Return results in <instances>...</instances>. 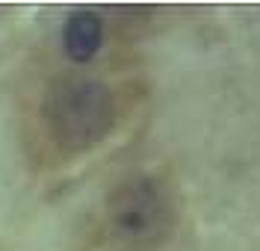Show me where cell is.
<instances>
[{"mask_svg": "<svg viewBox=\"0 0 260 251\" xmlns=\"http://www.w3.org/2000/svg\"><path fill=\"white\" fill-rule=\"evenodd\" d=\"M124 113V92L101 68L71 65L42 80L27 142L42 166H62L98 148Z\"/></svg>", "mask_w": 260, "mask_h": 251, "instance_id": "1", "label": "cell"}, {"mask_svg": "<svg viewBox=\"0 0 260 251\" xmlns=\"http://www.w3.org/2000/svg\"><path fill=\"white\" fill-rule=\"evenodd\" d=\"M178 225V189L166 171H133L110 189L101 213L115 251H160Z\"/></svg>", "mask_w": 260, "mask_h": 251, "instance_id": "2", "label": "cell"}, {"mask_svg": "<svg viewBox=\"0 0 260 251\" xmlns=\"http://www.w3.org/2000/svg\"><path fill=\"white\" fill-rule=\"evenodd\" d=\"M104 39H107V24H104L101 12H95V9H80L65 21L62 45H65V56L74 65L89 62L101 50Z\"/></svg>", "mask_w": 260, "mask_h": 251, "instance_id": "3", "label": "cell"}]
</instances>
